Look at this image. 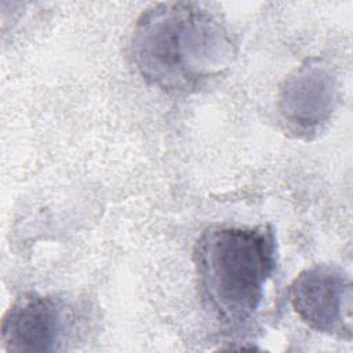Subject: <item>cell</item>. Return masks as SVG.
Returning a JSON list of instances; mask_svg holds the SVG:
<instances>
[{"label": "cell", "mask_w": 353, "mask_h": 353, "mask_svg": "<svg viewBox=\"0 0 353 353\" xmlns=\"http://www.w3.org/2000/svg\"><path fill=\"white\" fill-rule=\"evenodd\" d=\"M274 265V234L265 226L210 229L199 243L197 268L204 296L229 324L254 314Z\"/></svg>", "instance_id": "obj_2"}, {"label": "cell", "mask_w": 353, "mask_h": 353, "mask_svg": "<svg viewBox=\"0 0 353 353\" xmlns=\"http://www.w3.org/2000/svg\"><path fill=\"white\" fill-rule=\"evenodd\" d=\"M291 303L310 328L352 335V281L341 269L319 265L302 272L290 290Z\"/></svg>", "instance_id": "obj_3"}, {"label": "cell", "mask_w": 353, "mask_h": 353, "mask_svg": "<svg viewBox=\"0 0 353 353\" xmlns=\"http://www.w3.org/2000/svg\"><path fill=\"white\" fill-rule=\"evenodd\" d=\"M335 103V83L331 73L313 61L290 74L281 85L279 108L283 117L303 131L324 123Z\"/></svg>", "instance_id": "obj_5"}, {"label": "cell", "mask_w": 353, "mask_h": 353, "mask_svg": "<svg viewBox=\"0 0 353 353\" xmlns=\"http://www.w3.org/2000/svg\"><path fill=\"white\" fill-rule=\"evenodd\" d=\"M139 73L170 92H189L222 74L236 44L221 18L197 3L168 1L146 8L132 32Z\"/></svg>", "instance_id": "obj_1"}, {"label": "cell", "mask_w": 353, "mask_h": 353, "mask_svg": "<svg viewBox=\"0 0 353 353\" xmlns=\"http://www.w3.org/2000/svg\"><path fill=\"white\" fill-rule=\"evenodd\" d=\"M69 324L65 305L34 292L14 301L1 321V341L7 352L58 350Z\"/></svg>", "instance_id": "obj_4"}]
</instances>
